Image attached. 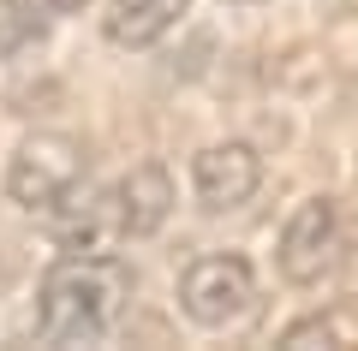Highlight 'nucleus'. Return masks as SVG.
<instances>
[{
	"instance_id": "nucleus-13",
	"label": "nucleus",
	"mask_w": 358,
	"mask_h": 351,
	"mask_svg": "<svg viewBox=\"0 0 358 351\" xmlns=\"http://www.w3.org/2000/svg\"><path fill=\"white\" fill-rule=\"evenodd\" d=\"M221 6H257V0H221Z\"/></svg>"
},
{
	"instance_id": "nucleus-6",
	"label": "nucleus",
	"mask_w": 358,
	"mask_h": 351,
	"mask_svg": "<svg viewBox=\"0 0 358 351\" xmlns=\"http://www.w3.org/2000/svg\"><path fill=\"white\" fill-rule=\"evenodd\" d=\"M42 221H48V239L60 256H114V244H126L120 214H114V191H96L90 179L72 197H60Z\"/></svg>"
},
{
	"instance_id": "nucleus-12",
	"label": "nucleus",
	"mask_w": 358,
	"mask_h": 351,
	"mask_svg": "<svg viewBox=\"0 0 358 351\" xmlns=\"http://www.w3.org/2000/svg\"><path fill=\"white\" fill-rule=\"evenodd\" d=\"M42 6H48V13H84L90 0H42Z\"/></svg>"
},
{
	"instance_id": "nucleus-10",
	"label": "nucleus",
	"mask_w": 358,
	"mask_h": 351,
	"mask_svg": "<svg viewBox=\"0 0 358 351\" xmlns=\"http://www.w3.org/2000/svg\"><path fill=\"white\" fill-rule=\"evenodd\" d=\"M287 351H317V345H341V327L329 322V315H305V322H293L281 334Z\"/></svg>"
},
{
	"instance_id": "nucleus-7",
	"label": "nucleus",
	"mask_w": 358,
	"mask_h": 351,
	"mask_svg": "<svg viewBox=\"0 0 358 351\" xmlns=\"http://www.w3.org/2000/svg\"><path fill=\"white\" fill-rule=\"evenodd\" d=\"M108 191H114V214H120V232H126V239H155V232L173 221V202H179L173 173H167L162 161L126 167Z\"/></svg>"
},
{
	"instance_id": "nucleus-8",
	"label": "nucleus",
	"mask_w": 358,
	"mask_h": 351,
	"mask_svg": "<svg viewBox=\"0 0 358 351\" xmlns=\"http://www.w3.org/2000/svg\"><path fill=\"white\" fill-rule=\"evenodd\" d=\"M185 13H192V0H102V36H108V48L143 54L167 30L185 24Z\"/></svg>"
},
{
	"instance_id": "nucleus-2",
	"label": "nucleus",
	"mask_w": 358,
	"mask_h": 351,
	"mask_svg": "<svg viewBox=\"0 0 358 351\" xmlns=\"http://www.w3.org/2000/svg\"><path fill=\"white\" fill-rule=\"evenodd\" d=\"M90 179V149L84 137H72V131H30V137H18V149L6 155V173H0V185H6V202L24 214H48L60 197H72L78 185Z\"/></svg>"
},
{
	"instance_id": "nucleus-3",
	"label": "nucleus",
	"mask_w": 358,
	"mask_h": 351,
	"mask_svg": "<svg viewBox=\"0 0 358 351\" xmlns=\"http://www.w3.org/2000/svg\"><path fill=\"white\" fill-rule=\"evenodd\" d=\"M173 298H179V315L192 327L227 334V327H239V322L257 315V298H263V292H257V268L245 262L239 251H209V256H197V262H185Z\"/></svg>"
},
{
	"instance_id": "nucleus-11",
	"label": "nucleus",
	"mask_w": 358,
	"mask_h": 351,
	"mask_svg": "<svg viewBox=\"0 0 358 351\" xmlns=\"http://www.w3.org/2000/svg\"><path fill=\"white\" fill-rule=\"evenodd\" d=\"M341 262H346V286H352V298H358V244H346Z\"/></svg>"
},
{
	"instance_id": "nucleus-4",
	"label": "nucleus",
	"mask_w": 358,
	"mask_h": 351,
	"mask_svg": "<svg viewBox=\"0 0 358 351\" xmlns=\"http://www.w3.org/2000/svg\"><path fill=\"white\" fill-rule=\"evenodd\" d=\"M346 256V221L341 202L329 191H310L293 214H287L281 239H275V274L287 286H322Z\"/></svg>"
},
{
	"instance_id": "nucleus-5",
	"label": "nucleus",
	"mask_w": 358,
	"mask_h": 351,
	"mask_svg": "<svg viewBox=\"0 0 358 351\" xmlns=\"http://www.w3.org/2000/svg\"><path fill=\"white\" fill-rule=\"evenodd\" d=\"M257 191H263V155H257V143L221 137V143H203L192 155V197L203 214H233Z\"/></svg>"
},
{
	"instance_id": "nucleus-9",
	"label": "nucleus",
	"mask_w": 358,
	"mask_h": 351,
	"mask_svg": "<svg viewBox=\"0 0 358 351\" xmlns=\"http://www.w3.org/2000/svg\"><path fill=\"white\" fill-rule=\"evenodd\" d=\"M48 42V6L42 0H0V60H24Z\"/></svg>"
},
{
	"instance_id": "nucleus-1",
	"label": "nucleus",
	"mask_w": 358,
	"mask_h": 351,
	"mask_svg": "<svg viewBox=\"0 0 358 351\" xmlns=\"http://www.w3.org/2000/svg\"><path fill=\"white\" fill-rule=\"evenodd\" d=\"M120 280L114 256H60L36 286V334L48 345H96L120 322Z\"/></svg>"
}]
</instances>
